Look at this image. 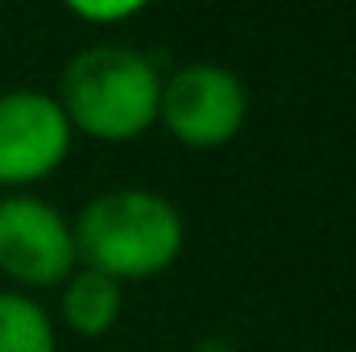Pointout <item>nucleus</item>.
<instances>
[{"instance_id":"3","label":"nucleus","mask_w":356,"mask_h":352,"mask_svg":"<svg viewBox=\"0 0 356 352\" xmlns=\"http://www.w3.org/2000/svg\"><path fill=\"white\" fill-rule=\"evenodd\" d=\"M249 116V91L241 75L224 63H186L162 79L158 120L170 137L191 150H220L228 145Z\"/></svg>"},{"instance_id":"6","label":"nucleus","mask_w":356,"mask_h":352,"mask_svg":"<svg viewBox=\"0 0 356 352\" xmlns=\"http://www.w3.org/2000/svg\"><path fill=\"white\" fill-rule=\"evenodd\" d=\"M58 307H63V323L75 336L99 340V336H108L116 328L120 307H124V294H120V282H112L108 273L88 269V265H75L71 278L63 282Z\"/></svg>"},{"instance_id":"7","label":"nucleus","mask_w":356,"mask_h":352,"mask_svg":"<svg viewBox=\"0 0 356 352\" xmlns=\"http://www.w3.org/2000/svg\"><path fill=\"white\" fill-rule=\"evenodd\" d=\"M0 352H58L54 319L38 298L0 290Z\"/></svg>"},{"instance_id":"1","label":"nucleus","mask_w":356,"mask_h":352,"mask_svg":"<svg viewBox=\"0 0 356 352\" xmlns=\"http://www.w3.org/2000/svg\"><path fill=\"white\" fill-rule=\"evenodd\" d=\"M71 232L79 265L108 273L120 286L166 273L186 245L182 211L145 186H116L88 199Z\"/></svg>"},{"instance_id":"8","label":"nucleus","mask_w":356,"mask_h":352,"mask_svg":"<svg viewBox=\"0 0 356 352\" xmlns=\"http://www.w3.org/2000/svg\"><path fill=\"white\" fill-rule=\"evenodd\" d=\"M71 13L75 17H83V21H129V17H137L141 13V4H71Z\"/></svg>"},{"instance_id":"2","label":"nucleus","mask_w":356,"mask_h":352,"mask_svg":"<svg viewBox=\"0 0 356 352\" xmlns=\"http://www.w3.org/2000/svg\"><path fill=\"white\" fill-rule=\"evenodd\" d=\"M158 95L162 75L141 50L99 42L67 63L58 104L91 141H133L158 125Z\"/></svg>"},{"instance_id":"4","label":"nucleus","mask_w":356,"mask_h":352,"mask_svg":"<svg viewBox=\"0 0 356 352\" xmlns=\"http://www.w3.org/2000/svg\"><path fill=\"white\" fill-rule=\"evenodd\" d=\"M75 265H79V253H75L71 220L54 203L29 191H13L0 199V273L4 278H13L17 286L42 290V286H63Z\"/></svg>"},{"instance_id":"5","label":"nucleus","mask_w":356,"mask_h":352,"mask_svg":"<svg viewBox=\"0 0 356 352\" xmlns=\"http://www.w3.org/2000/svg\"><path fill=\"white\" fill-rule=\"evenodd\" d=\"M75 129L58 95L38 88L0 91V186L50 178L71 154Z\"/></svg>"}]
</instances>
